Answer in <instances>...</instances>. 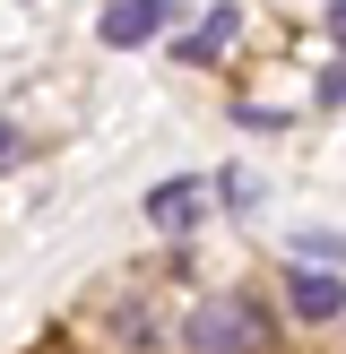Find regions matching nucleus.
Wrapping results in <instances>:
<instances>
[{
	"instance_id": "1",
	"label": "nucleus",
	"mask_w": 346,
	"mask_h": 354,
	"mask_svg": "<svg viewBox=\"0 0 346 354\" xmlns=\"http://www.w3.org/2000/svg\"><path fill=\"white\" fill-rule=\"evenodd\" d=\"M182 346L190 354H268V311L251 294H208L182 320Z\"/></svg>"
},
{
	"instance_id": "2",
	"label": "nucleus",
	"mask_w": 346,
	"mask_h": 354,
	"mask_svg": "<svg viewBox=\"0 0 346 354\" xmlns=\"http://www.w3.org/2000/svg\"><path fill=\"white\" fill-rule=\"evenodd\" d=\"M165 17H173V0H104L95 35H104V44H113V52H130V44H147V35L165 26Z\"/></svg>"
},
{
	"instance_id": "3",
	"label": "nucleus",
	"mask_w": 346,
	"mask_h": 354,
	"mask_svg": "<svg viewBox=\"0 0 346 354\" xmlns=\"http://www.w3.org/2000/svg\"><path fill=\"white\" fill-rule=\"evenodd\" d=\"M286 303H294V320H338V311H346V286H338V268H294Z\"/></svg>"
},
{
	"instance_id": "4",
	"label": "nucleus",
	"mask_w": 346,
	"mask_h": 354,
	"mask_svg": "<svg viewBox=\"0 0 346 354\" xmlns=\"http://www.w3.org/2000/svg\"><path fill=\"white\" fill-rule=\"evenodd\" d=\"M234 35H242V9H234V0H217V9H208L199 26L182 35V52H173V61H217V52L234 44Z\"/></svg>"
},
{
	"instance_id": "5",
	"label": "nucleus",
	"mask_w": 346,
	"mask_h": 354,
	"mask_svg": "<svg viewBox=\"0 0 346 354\" xmlns=\"http://www.w3.org/2000/svg\"><path fill=\"white\" fill-rule=\"evenodd\" d=\"M199 199H208V182H156L147 216L165 225V234H190V225H199Z\"/></svg>"
},
{
	"instance_id": "6",
	"label": "nucleus",
	"mask_w": 346,
	"mask_h": 354,
	"mask_svg": "<svg viewBox=\"0 0 346 354\" xmlns=\"http://www.w3.org/2000/svg\"><path fill=\"white\" fill-rule=\"evenodd\" d=\"M329 35H338V52H346V0H329Z\"/></svg>"
},
{
	"instance_id": "7",
	"label": "nucleus",
	"mask_w": 346,
	"mask_h": 354,
	"mask_svg": "<svg viewBox=\"0 0 346 354\" xmlns=\"http://www.w3.org/2000/svg\"><path fill=\"white\" fill-rule=\"evenodd\" d=\"M0 165H17V130H9V121H0Z\"/></svg>"
}]
</instances>
